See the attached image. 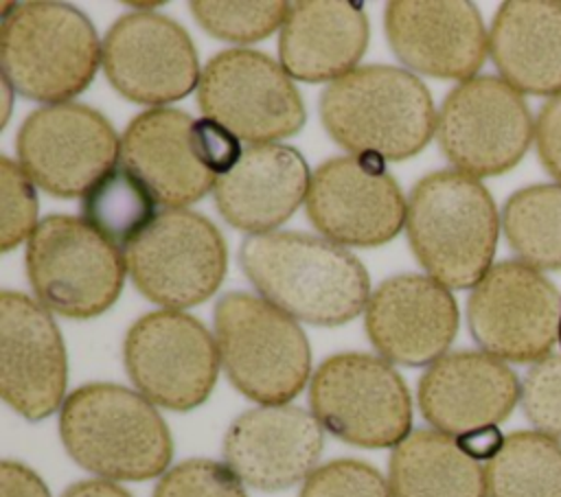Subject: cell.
Segmentation results:
<instances>
[{"mask_svg": "<svg viewBox=\"0 0 561 497\" xmlns=\"http://www.w3.org/2000/svg\"><path fill=\"white\" fill-rule=\"evenodd\" d=\"M436 136L445 158L478 180L513 169L528 151L535 125L519 90L502 77L480 74L447 94Z\"/></svg>", "mask_w": 561, "mask_h": 497, "instance_id": "30bf717a", "label": "cell"}, {"mask_svg": "<svg viewBox=\"0 0 561 497\" xmlns=\"http://www.w3.org/2000/svg\"><path fill=\"white\" fill-rule=\"evenodd\" d=\"M239 261L261 296L318 326H340L357 317L370 296L364 265L342 245L305 232L250 234Z\"/></svg>", "mask_w": 561, "mask_h": 497, "instance_id": "6da1fadb", "label": "cell"}, {"mask_svg": "<svg viewBox=\"0 0 561 497\" xmlns=\"http://www.w3.org/2000/svg\"><path fill=\"white\" fill-rule=\"evenodd\" d=\"M0 497H50V493L35 471L4 460L0 464Z\"/></svg>", "mask_w": 561, "mask_h": 497, "instance_id": "8d00e7d4", "label": "cell"}, {"mask_svg": "<svg viewBox=\"0 0 561 497\" xmlns=\"http://www.w3.org/2000/svg\"><path fill=\"white\" fill-rule=\"evenodd\" d=\"M405 230L416 261L445 287H476L493 267L497 208L491 193L467 173L425 175L410 193Z\"/></svg>", "mask_w": 561, "mask_h": 497, "instance_id": "277c9868", "label": "cell"}, {"mask_svg": "<svg viewBox=\"0 0 561 497\" xmlns=\"http://www.w3.org/2000/svg\"><path fill=\"white\" fill-rule=\"evenodd\" d=\"M37 195L33 180L7 155L0 158V250L7 254L33 234Z\"/></svg>", "mask_w": 561, "mask_h": 497, "instance_id": "4dcf8cb0", "label": "cell"}, {"mask_svg": "<svg viewBox=\"0 0 561 497\" xmlns=\"http://www.w3.org/2000/svg\"><path fill=\"white\" fill-rule=\"evenodd\" d=\"M121 162L167 208L199 201L217 182L199 160L195 120L171 107L147 109L127 125L121 138Z\"/></svg>", "mask_w": 561, "mask_h": 497, "instance_id": "7402d4cb", "label": "cell"}, {"mask_svg": "<svg viewBox=\"0 0 561 497\" xmlns=\"http://www.w3.org/2000/svg\"><path fill=\"white\" fill-rule=\"evenodd\" d=\"M309 405L329 434L355 447L386 449L410 436L412 403L401 374L366 352L324 359L311 377Z\"/></svg>", "mask_w": 561, "mask_h": 497, "instance_id": "ba28073f", "label": "cell"}, {"mask_svg": "<svg viewBox=\"0 0 561 497\" xmlns=\"http://www.w3.org/2000/svg\"><path fill=\"white\" fill-rule=\"evenodd\" d=\"M59 436L81 469L105 479L158 477L173 455L169 427L153 403L116 383L70 392L59 412Z\"/></svg>", "mask_w": 561, "mask_h": 497, "instance_id": "7a4b0ae2", "label": "cell"}, {"mask_svg": "<svg viewBox=\"0 0 561 497\" xmlns=\"http://www.w3.org/2000/svg\"><path fill=\"white\" fill-rule=\"evenodd\" d=\"M298 497H392V490L375 466L342 458L318 466Z\"/></svg>", "mask_w": 561, "mask_h": 497, "instance_id": "836d02e7", "label": "cell"}, {"mask_svg": "<svg viewBox=\"0 0 561 497\" xmlns=\"http://www.w3.org/2000/svg\"><path fill=\"white\" fill-rule=\"evenodd\" d=\"M559 344H561V317H559Z\"/></svg>", "mask_w": 561, "mask_h": 497, "instance_id": "ab89813d", "label": "cell"}, {"mask_svg": "<svg viewBox=\"0 0 561 497\" xmlns=\"http://www.w3.org/2000/svg\"><path fill=\"white\" fill-rule=\"evenodd\" d=\"M199 26L226 42H259L285 24L289 2L259 0V2H215L195 0L188 4Z\"/></svg>", "mask_w": 561, "mask_h": 497, "instance_id": "f546056e", "label": "cell"}, {"mask_svg": "<svg viewBox=\"0 0 561 497\" xmlns=\"http://www.w3.org/2000/svg\"><path fill=\"white\" fill-rule=\"evenodd\" d=\"M195 147H197L199 160L217 177L228 173L241 158L239 138L226 127H221L219 123L208 118L195 120Z\"/></svg>", "mask_w": 561, "mask_h": 497, "instance_id": "e575fe53", "label": "cell"}, {"mask_svg": "<svg viewBox=\"0 0 561 497\" xmlns=\"http://www.w3.org/2000/svg\"><path fill=\"white\" fill-rule=\"evenodd\" d=\"M324 447L322 425L296 405H261L232 420L224 460L252 488L283 490L307 479Z\"/></svg>", "mask_w": 561, "mask_h": 497, "instance_id": "ffe728a7", "label": "cell"}, {"mask_svg": "<svg viewBox=\"0 0 561 497\" xmlns=\"http://www.w3.org/2000/svg\"><path fill=\"white\" fill-rule=\"evenodd\" d=\"M388 484L392 497H486L480 462L438 429H416L392 449Z\"/></svg>", "mask_w": 561, "mask_h": 497, "instance_id": "484cf974", "label": "cell"}, {"mask_svg": "<svg viewBox=\"0 0 561 497\" xmlns=\"http://www.w3.org/2000/svg\"><path fill=\"white\" fill-rule=\"evenodd\" d=\"M125 263L145 298L178 311L217 291L228 267V250L206 217L167 208L125 247Z\"/></svg>", "mask_w": 561, "mask_h": 497, "instance_id": "9c48e42d", "label": "cell"}, {"mask_svg": "<svg viewBox=\"0 0 561 497\" xmlns=\"http://www.w3.org/2000/svg\"><path fill=\"white\" fill-rule=\"evenodd\" d=\"M458 444L462 447V451L467 455H471L473 460H491L500 447L504 444V436L500 434L497 425L495 427H482V429H476V431H469L460 438H456Z\"/></svg>", "mask_w": 561, "mask_h": 497, "instance_id": "74e56055", "label": "cell"}, {"mask_svg": "<svg viewBox=\"0 0 561 497\" xmlns=\"http://www.w3.org/2000/svg\"><path fill=\"white\" fill-rule=\"evenodd\" d=\"M156 204L149 188L118 162L81 197V219L125 252L156 217Z\"/></svg>", "mask_w": 561, "mask_h": 497, "instance_id": "f1b7e54d", "label": "cell"}, {"mask_svg": "<svg viewBox=\"0 0 561 497\" xmlns=\"http://www.w3.org/2000/svg\"><path fill=\"white\" fill-rule=\"evenodd\" d=\"M302 155L285 145H254L213 186L221 217L245 232L263 234L287 221L309 193Z\"/></svg>", "mask_w": 561, "mask_h": 497, "instance_id": "603a6c76", "label": "cell"}, {"mask_svg": "<svg viewBox=\"0 0 561 497\" xmlns=\"http://www.w3.org/2000/svg\"><path fill=\"white\" fill-rule=\"evenodd\" d=\"M320 118L340 147L383 162L419 153L438 123L421 79L394 66L355 68L329 83L320 96Z\"/></svg>", "mask_w": 561, "mask_h": 497, "instance_id": "3957f363", "label": "cell"}, {"mask_svg": "<svg viewBox=\"0 0 561 497\" xmlns=\"http://www.w3.org/2000/svg\"><path fill=\"white\" fill-rule=\"evenodd\" d=\"M153 497H248L228 464L186 460L169 469L153 488Z\"/></svg>", "mask_w": 561, "mask_h": 497, "instance_id": "1f68e13d", "label": "cell"}, {"mask_svg": "<svg viewBox=\"0 0 561 497\" xmlns=\"http://www.w3.org/2000/svg\"><path fill=\"white\" fill-rule=\"evenodd\" d=\"M364 326L383 359L425 366L440 359L454 342L458 304L432 276L399 274L370 293Z\"/></svg>", "mask_w": 561, "mask_h": 497, "instance_id": "d6986e66", "label": "cell"}, {"mask_svg": "<svg viewBox=\"0 0 561 497\" xmlns=\"http://www.w3.org/2000/svg\"><path fill=\"white\" fill-rule=\"evenodd\" d=\"M68 361L50 313L18 291L0 293V392L24 418L42 420L64 405Z\"/></svg>", "mask_w": 561, "mask_h": 497, "instance_id": "e0dca14e", "label": "cell"}, {"mask_svg": "<svg viewBox=\"0 0 561 497\" xmlns=\"http://www.w3.org/2000/svg\"><path fill=\"white\" fill-rule=\"evenodd\" d=\"M215 342L230 383L261 405L291 401L309 379L302 328L265 298L226 293L215 307Z\"/></svg>", "mask_w": 561, "mask_h": 497, "instance_id": "8992f818", "label": "cell"}, {"mask_svg": "<svg viewBox=\"0 0 561 497\" xmlns=\"http://www.w3.org/2000/svg\"><path fill=\"white\" fill-rule=\"evenodd\" d=\"M486 497H561V444L541 431H515L484 466Z\"/></svg>", "mask_w": 561, "mask_h": 497, "instance_id": "4316f807", "label": "cell"}, {"mask_svg": "<svg viewBox=\"0 0 561 497\" xmlns=\"http://www.w3.org/2000/svg\"><path fill=\"white\" fill-rule=\"evenodd\" d=\"M61 497H131V495L107 479H83L66 488Z\"/></svg>", "mask_w": 561, "mask_h": 497, "instance_id": "f35d334b", "label": "cell"}, {"mask_svg": "<svg viewBox=\"0 0 561 497\" xmlns=\"http://www.w3.org/2000/svg\"><path fill=\"white\" fill-rule=\"evenodd\" d=\"M24 256L42 307L64 317L88 320L107 311L125 285V252L79 217L42 219Z\"/></svg>", "mask_w": 561, "mask_h": 497, "instance_id": "52a82bcc", "label": "cell"}, {"mask_svg": "<svg viewBox=\"0 0 561 497\" xmlns=\"http://www.w3.org/2000/svg\"><path fill=\"white\" fill-rule=\"evenodd\" d=\"M15 149L24 173L57 197H83L121 160L103 114L79 103L46 105L22 123Z\"/></svg>", "mask_w": 561, "mask_h": 497, "instance_id": "5bb4252c", "label": "cell"}, {"mask_svg": "<svg viewBox=\"0 0 561 497\" xmlns=\"http://www.w3.org/2000/svg\"><path fill=\"white\" fill-rule=\"evenodd\" d=\"M522 396L517 374L497 357L478 350L436 359L419 381V407L434 429L460 438L502 423Z\"/></svg>", "mask_w": 561, "mask_h": 497, "instance_id": "44dd1931", "label": "cell"}, {"mask_svg": "<svg viewBox=\"0 0 561 497\" xmlns=\"http://www.w3.org/2000/svg\"><path fill=\"white\" fill-rule=\"evenodd\" d=\"M535 145L541 164L561 184V94L541 105L535 120Z\"/></svg>", "mask_w": 561, "mask_h": 497, "instance_id": "d590c367", "label": "cell"}, {"mask_svg": "<svg viewBox=\"0 0 561 497\" xmlns=\"http://www.w3.org/2000/svg\"><path fill=\"white\" fill-rule=\"evenodd\" d=\"M368 46V20L359 4L342 0L289 2L278 55L298 81H337L355 70Z\"/></svg>", "mask_w": 561, "mask_h": 497, "instance_id": "cb8c5ba5", "label": "cell"}, {"mask_svg": "<svg viewBox=\"0 0 561 497\" xmlns=\"http://www.w3.org/2000/svg\"><path fill=\"white\" fill-rule=\"evenodd\" d=\"M197 103L239 140L270 145L305 125V105L283 66L250 48L215 55L202 70Z\"/></svg>", "mask_w": 561, "mask_h": 497, "instance_id": "7c38bea8", "label": "cell"}, {"mask_svg": "<svg viewBox=\"0 0 561 497\" xmlns=\"http://www.w3.org/2000/svg\"><path fill=\"white\" fill-rule=\"evenodd\" d=\"M383 26L405 66L438 79L476 77L489 53L482 18L465 0H394L386 4Z\"/></svg>", "mask_w": 561, "mask_h": 497, "instance_id": "ac0fdd59", "label": "cell"}, {"mask_svg": "<svg viewBox=\"0 0 561 497\" xmlns=\"http://www.w3.org/2000/svg\"><path fill=\"white\" fill-rule=\"evenodd\" d=\"M519 401L541 434L561 440V355H546L528 368Z\"/></svg>", "mask_w": 561, "mask_h": 497, "instance_id": "d6a6232c", "label": "cell"}, {"mask_svg": "<svg viewBox=\"0 0 561 497\" xmlns=\"http://www.w3.org/2000/svg\"><path fill=\"white\" fill-rule=\"evenodd\" d=\"M99 63L96 31L79 9L64 2H24L2 15V77L22 96L66 103L92 83Z\"/></svg>", "mask_w": 561, "mask_h": 497, "instance_id": "5b68a950", "label": "cell"}, {"mask_svg": "<svg viewBox=\"0 0 561 497\" xmlns=\"http://www.w3.org/2000/svg\"><path fill=\"white\" fill-rule=\"evenodd\" d=\"M511 250L535 269H561V184H535L513 193L502 210Z\"/></svg>", "mask_w": 561, "mask_h": 497, "instance_id": "83f0119b", "label": "cell"}, {"mask_svg": "<svg viewBox=\"0 0 561 497\" xmlns=\"http://www.w3.org/2000/svg\"><path fill=\"white\" fill-rule=\"evenodd\" d=\"M489 53L522 94H561V2L508 0L491 24Z\"/></svg>", "mask_w": 561, "mask_h": 497, "instance_id": "d4e9b609", "label": "cell"}, {"mask_svg": "<svg viewBox=\"0 0 561 497\" xmlns=\"http://www.w3.org/2000/svg\"><path fill=\"white\" fill-rule=\"evenodd\" d=\"M107 81L129 101L162 105L199 85V63L188 33L160 13H129L101 44Z\"/></svg>", "mask_w": 561, "mask_h": 497, "instance_id": "2e32d148", "label": "cell"}, {"mask_svg": "<svg viewBox=\"0 0 561 497\" xmlns=\"http://www.w3.org/2000/svg\"><path fill=\"white\" fill-rule=\"evenodd\" d=\"M127 374L136 390L164 409L202 405L219 374V350L208 328L193 315L162 309L136 320L123 344Z\"/></svg>", "mask_w": 561, "mask_h": 497, "instance_id": "8fae6325", "label": "cell"}, {"mask_svg": "<svg viewBox=\"0 0 561 497\" xmlns=\"http://www.w3.org/2000/svg\"><path fill=\"white\" fill-rule=\"evenodd\" d=\"M557 287L522 261L493 265L467 300V322L480 348L497 359L528 363L550 355L559 339Z\"/></svg>", "mask_w": 561, "mask_h": 497, "instance_id": "4fadbf2b", "label": "cell"}, {"mask_svg": "<svg viewBox=\"0 0 561 497\" xmlns=\"http://www.w3.org/2000/svg\"><path fill=\"white\" fill-rule=\"evenodd\" d=\"M307 217L318 232L337 245L375 247L392 241L408 212L383 160L344 155L327 160L311 175Z\"/></svg>", "mask_w": 561, "mask_h": 497, "instance_id": "9a60e30c", "label": "cell"}]
</instances>
